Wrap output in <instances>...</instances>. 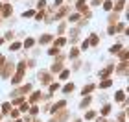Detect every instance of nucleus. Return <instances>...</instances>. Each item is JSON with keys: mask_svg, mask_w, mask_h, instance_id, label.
<instances>
[{"mask_svg": "<svg viewBox=\"0 0 129 122\" xmlns=\"http://www.w3.org/2000/svg\"><path fill=\"white\" fill-rule=\"evenodd\" d=\"M120 50H122V44H113V46L109 48V52H111V54H118Z\"/></svg>", "mask_w": 129, "mask_h": 122, "instance_id": "39448f33", "label": "nucleus"}, {"mask_svg": "<svg viewBox=\"0 0 129 122\" xmlns=\"http://www.w3.org/2000/svg\"><path fill=\"white\" fill-rule=\"evenodd\" d=\"M46 8V2H44V0H41V2L37 4V9H44Z\"/></svg>", "mask_w": 129, "mask_h": 122, "instance_id": "393cba45", "label": "nucleus"}, {"mask_svg": "<svg viewBox=\"0 0 129 122\" xmlns=\"http://www.w3.org/2000/svg\"><path fill=\"white\" fill-rule=\"evenodd\" d=\"M124 6H125V0H118V2L114 4V11H116V13H118L120 9H124Z\"/></svg>", "mask_w": 129, "mask_h": 122, "instance_id": "20e7f679", "label": "nucleus"}, {"mask_svg": "<svg viewBox=\"0 0 129 122\" xmlns=\"http://www.w3.org/2000/svg\"><path fill=\"white\" fill-rule=\"evenodd\" d=\"M78 19H81L79 13H74V15H70V17H68V20H70V22H78Z\"/></svg>", "mask_w": 129, "mask_h": 122, "instance_id": "2eb2a0df", "label": "nucleus"}, {"mask_svg": "<svg viewBox=\"0 0 129 122\" xmlns=\"http://www.w3.org/2000/svg\"><path fill=\"white\" fill-rule=\"evenodd\" d=\"M33 44H35V41H33L31 37H30V39H26V41H24V48H31V46H33Z\"/></svg>", "mask_w": 129, "mask_h": 122, "instance_id": "9d476101", "label": "nucleus"}, {"mask_svg": "<svg viewBox=\"0 0 129 122\" xmlns=\"http://www.w3.org/2000/svg\"><path fill=\"white\" fill-rule=\"evenodd\" d=\"M89 41H83V44H81V50H87V48H89Z\"/></svg>", "mask_w": 129, "mask_h": 122, "instance_id": "c85d7f7f", "label": "nucleus"}, {"mask_svg": "<svg viewBox=\"0 0 129 122\" xmlns=\"http://www.w3.org/2000/svg\"><path fill=\"white\" fill-rule=\"evenodd\" d=\"M102 113H103V115H109V113H111V106H103Z\"/></svg>", "mask_w": 129, "mask_h": 122, "instance_id": "5701e85b", "label": "nucleus"}, {"mask_svg": "<svg viewBox=\"0 0 129 122\" xmlns=\"http://www.w3.org/2000/svg\"><path fill=\"white\" fill-rule=\"evenodd\" d=\"M94 117H96V113H94V111H89V113L85 115V118H94Z\"/></svg>", "mask_w": 129, "mask_h": 122, "instance_id": "cd10ccee", "label": "nucleus"}, {"mask_svg": "<svg viewBox=\"0 0 129 122\" xmlns=\"http://www.w3.org/2000/svg\"><path fill=\"white\" fill-rule=\"evenodd\" d=\"M48 54H50V56H55V54H59V48H57V46H54V48H50V50H48Z\"/></svg>", "mask_w": 129, "mask_h": 122, "instance_id": "6ab92c4d", "label": "nucleus"}, {"mask_svg": "<svg viewBox=\"0 0 129 122\" xmlns=\"http://www.w3.org/2000/svg\"><path fill=\"white\" fill-rule=\"evenodd\" d=\"M78 54H79L78 48H72V50H70V57H78Z\"/></svg>", "mask_w": 129, "mask_h": 122, "instance_id": "412c9836", "label": "nucleus"}, {"mask_svg": "<svg viewBox=\"0 0 129 122\" xmlns=\"http://www.w3.org/2000/svg\"><path fill=\"white\" fill-rule=\"evenodd\" d=\"M11 15V4H6V8H4V17H8Z\"/></svg>", "mask_w": 129, "mask_h": 122, "instance_id": "dca6fc26", "label": "nucleus"}, {"mask_svg": "<svg viewBox=\"0 0 129 122\" xmlns=\"http://www.w3.org/2000/svg\"><path fill=\"white\" fill-rule=\"evenodd\" d=\"M61 4H63V0H55V8H59Z\"/></svg>", "mask_w": 129, "mask_h": 122, "instance_id": "473e14b6", "label": "nucleus"}, {"mask_svg": "<svg viewBox=\"0 0 129 122\" xmlns=\"http://www.w3.org/2000/svg\"><path fill=\"white\" fill-rule=\"evenodd\" d=\"M103 0H92V6H102Z\"/></svg>", "mask_w": 129, "mask_h": 122, "instance_id": "7c9ffc66", "label": "nucleus"}, {"mask_svg": "<svg viewBox=\"0 0 129 122\" xmlns=\"http://www.w3.org/2000/svg\"><path fill=\"white\" fill-rule=\"evenodd\" d=\"M2 61H4V56H0V67H2Z\"/></svg>", "mask_w": 129, "mask_h": 122, "instance_id": "f704fd0d", "label": "nucleus"}, {"mask_svg": "<svg viewBox=\"0 0 129 122\" xmlns=\"http://www.w3.org/2000/svg\"><path fill=\"white\" fill-rule=\"evenodd\" d=\"M68 74H70L68 70H63V72H61V76H59V80H67V78H68Z\"/></svg>", "mask_w": 129, "mask_h": 122, "instance_id": "b1692460", "label": "nucleus"}, {"mask_svg": "<svg viewBox=\"0 0 129 122\" xmlns=\"http://www.w3.org/2000/svg\"><path fill=\"white\" fill-rule=\"evenodd\" d=\"M0 120H2V117H0Z\"/></svg>", "mask_w": 129, "mask_h": 122, "instance_id": "e433bc0d", "label": "nucleus"}, {"mask_svg": "<svg viewBox=\"0 0 129 122\" xmlns=\"http://www.w3.org/2000/svg\"><path fill=\"white\" fill-rule=\"evenodd\" d=\"M64 43H67V39H64V37H61V39H55V46H63Z\"/></svg>", "mask_w": 129, "mask_h": 122, "instance_id": "a211bd4d", "label": "nucleus"}, {"mask_svg": "<svg viewBox=\"0 0 129 122\" xmlns=\"http://www.w3.org/2000/svg\"><path fill=\"white\" fill-rule=\"evenodd\" d=\"M103 9L111 11V9H113V2H111V0H103Z\"/></svg>", "mask_w": 129, "mask_h": 122, "instance_id": "1a4fd4ad", "label": "nucleus"}, {"mask_svg": "<svg viewBox=\"0 0 129 122\" xmlns=\"http://www.w3.org/2000/svg\"><path fill=\"white\" fill-rule=\"evenodd\" d=\"M35 19H37V20H43V19H44V11H43V13H37V15H35Z\"/></svg>", "mask_w": 129, "mask_h": 122, "instance_id": "c756f323", "label": "nucleus"}, {"mask_svg": "<svg viewBox=\"0 0 129 122\" xmlns=\"http://www.w3.org/2000/svg\"><path fill=\"white\" fill-rule=\"evenodd\" d=\"M96 122H107V120H105V118H103V117H100V118H98V120H96Z\"/></svg>", "mask_w": 129, "mask_h": 122, "instance_id": "72a5a7b5", "label": "nucleus"}, {"mask_svg": "<svg viewBox=\"0 0 129 122\" xmlns=\"http://www.w3.org/2000/svg\"><path fill=\"white\" fill-rule=\"evenodd\" d=\"M19 115H20V111H17V109H13V111H11V118H19Z\"/></svg>", "mask_w": 129, "mask_h": 122, "instance_id": "a878e982", "label": "nucleus"}, {"mask_svg": "<svg viewBox=\"0 0 129 122\" xmlns=\"http://www.w3.org/2000/svg\"><path fill=\"white\" fill-rule=\"evenodd\" d=\"M37 111H39V109H37V107H35V106H33V107L30 109V113H31V115H37Z\"/></svg>", "mask_w": 129, "mask_h": 122, "instance_id": "2f4dec72", "label": "nucleus"}, {"mask_svg": "<svg viewBox=\"0 0 129 122\" xmlns=\"http://www.w3.org/2000/svg\"><path fill=\"white\" fill-rule=\"evenodd\" d=\"M114 100H116V102H122V100H125V94H124V91L116 92V94H114Z\"/></svg>", "mask_w": 129, "mask_h": 122, "instance_id": "0eeeda50", "label": "nucleus"}, {"mask_svg": "<svg viewBox=\"0 0 129 122\" xmlns=\"http://www.w3.org/2000/svg\"><path fill=\"white\" fill-rule=\"evenodd\" d=\"M39 80H41V83H44V85H48V83H50V81H52V76H50V74H48V72H43V70H41V72H39Z\"/></svg>", "mask_w": 129, "mask_h": 122, "instance_id": "f257e3e1", "label": "nucleus"}, {"mask_svg": "<svg viewBox=\"0 0 129 122\" xmlns=\"http://www.w3.org/2000/svg\"><path fill=\"white\" fill-rule=\"evenodd\" d=\"M2 43H4V37H0V44H2Z\"/></svg>", "mask_w": 129, "mask_h": 122, "instance_id": "c9c22d12", "label": "nucleus"}, {"mask_svg": "<svg viewBox=\"0 0 129 122\" xmlns=\"http://www.w3.org/2000/svg\"><path fill=\"white\" fill-rule=\"evenodd\" d=\"M113 85V81L111 80H103V81H100V87H103V89H107V87Z\"/></svg>", "mask_w": 129, "mask_h": 122, "instance_id": "6e6552de", "label": "nucleus"}, {"mask_svg": "<svg viewBox=\"0 0 129 122\" xmlns=\"http://www.w3.org/2000/svg\"><path fill=\"white\" fill-rule=\"evenodd\" d=\"M64 106H67V102H64V100H59V102H55V104H54V107H52V113H55V111H61V109H63Z\"/></svg>", "mask_w": 129, "mask_h": 122, "instance_id": "7ed1b4c3", "label": "nucleus"}, {"mask_svg": "<svg viewBox=\"0 0 129 122\" xmlns=\"http://www.w3.org/2000/svg\"><path fill=\"white\" fill-rule=\"evenodd\" d=\"M9 107H11V104H9V102H6L4 106H2V113H4V115H8V113H9Z\"/></svg>", "mask_w": 129, "mask_h": 122, "instance_id": "ddd939ff", "label": "nucleus"}, {"mask_svg": "<svg viewBox=\"0 0 129 122\" xmlns=\"http://www.w3.org/2000/svg\"><path fill=\"white\" fill-rule=\"evenodd\" d=\"M20 46H22V44L19 43V41H15V43H11V44H9V50H11V52H17V50L20 48Z\"/></svg>", "mask_w": 129, "mask_h": 122, "instance_id": "423d86ee", "label": "nucleus"}, {"mask_svg": "<svg viewBox=\"0 0 129 122\" xmlns=\"http://www.w3.org/2000/svg\"><path fill=\"white\" fill-rule=\"evenodd\" d=\"M94 87H96L94 83H89V85H85V87H83V89H81V94H83V96H89V94H90V92H92V91H94Z\"/></svg>", "mask_w": 129, "mask_h": 122, "instance_id": "f03ea898", "label": "nucleus"}, {"mask_svg": "<svg viewBox=\"0 0 129 122\" xmlns=\"http://www.w3.org/2000/svg\"><path fill=\"white\" fill-rule=\"evenodd\" d=\"M35 15V11H24V13H22V17H24V19H28V17H33Z\"/></svg>", "mask_w": 129, "mask_h": 122, "instance_id": "4be33fe9", "label": "nucleus"}, {"mask_svg": "<svg viewBox=\"0 0 129 122\" xmlns=\"http://www.w3.org/2000/svg\"><path fill=\"white\" fill-rule=\"evenodd\" d=\"M74 91V83H67V85H64V89H63V92H67V94H68V92H72Z\"/></svg>", "mask_w": 129, "mask_h": 122, "instance_id": "9b49d317", "label": "nucleus"}, {"mask_svg": "<svg viewBox=\"0 0 129 122\" xmlns=\"http://www.w3.org/2000/svg\"><path fill=\"white\" fill-rule=\"evenodd\" d=\"M50 41H52L50 35H43V37L39 39V43H41V44H46V43H50Z\"/></svg>", "mask_w": 129, "mask_h": 122, "instance_id": "f8f14e48", "label": "nucleus"}, {"mask_svg": "<svg viewBox=\"0 0 129 122\" xmlns=\"http://www.w3.org/2000/svg\"><path fill=\"white\" fill-rule=\"evenodd\" d=\"M89 44H98V35H90V41Z\"/></svg>", "mask_w": 129, "mask_h": 122, "instance_id": "aec40b11", "label": "nucleus"}, {"mask_svg": "<svg viewBox=\"0 0 129 122\" xmlns=\"http://www.w3.org/2000/svg\"><path fill=\"white\" fill-rule=\"evenodd\" d=\"M30 89H31V85H30V83H28V85H24V87H22V89L19 91V94H26V92H28V91H30Z\"/></svg>", "mask_w": 129, "mask_h": 122, "instance_id": "4468645a", "label": "nucleus"}, {"mask_svg": "<svg viewBox=\"0 0 129 122\" xmlns=\"http://www.w3.org/2000/svg\"><path fill=\"white\" fill-rule=\"evenodd\" d=\"M89 104H90V96H87L85 100L81 102V107H83V109H87V106H89Z\"/></svg>", "mask_w": 129, "mask_h": 122, "instance_id": "f3484780", "label": "nucleus"}, {"mask_svg": "<svg viewBox=\"0 0 129 122\" xmlns=\"http://www.w3.org/2000/svg\"><path fill=\"white\" fill-rule=\"evenodd\" d=\"M57 89H59V83H52V85H50V91H52V92L57 91Z\"/></svg>", "mask_w": 129, "mask_h": 122, "instance_id": "bb28decb", "label": "nucleus"}]
</instances>
